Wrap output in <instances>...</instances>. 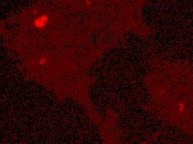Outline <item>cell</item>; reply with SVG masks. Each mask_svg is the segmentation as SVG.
<instances>
[{"mask_svg":"<svg viewBox=\"0 0 193 144\" xmlns=\"http://www.w3.org/2000/svg\"><path fill=\"white\" fill-rule=\"evenodd\" d=\"M40 63H42V64H43V63H45V59H41V61H40Z\"/></svg>","mask_w":193,"mask_h":144,"instance_id":"7a4b0ae2","label":"cell"},{"mask_svg":"<svg viewBox=\"0 0 193 144\" xmlns=\"http://www.w3.org/2000/svg\"><path fill=\"white\" fill-rule=\"evenodd\" d=\"M46 21H47V17H46V16H44V17L43 16V17H41L40 18H38V19L36 20L35 25L38 27H43L44 24H45Z\"/></svg>","mask_w":193,"mask_h":144,"instance_id":"6da1fadb","label":"cell"}]
</instances>
